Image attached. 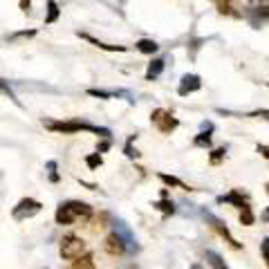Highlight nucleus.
<instances>
[{
	"label": "nucleus",
	"instance_id": "obj_18",
	"mask_svg": "<svg viewBox=\"0 0 269 269\" xmlns=\"http://www.w3.org/2000/svg\"><path fill=\"white\" fill-rule=\"evenodd\" d=\"M72 265H74V269H94V260H92L90 253H83L81 258L72 260Z\"/></svg>",
	"mask_w": 269,
	"mask_h": 269
},
{
	"label": "nucleus",
	"instance_id": "obj_16",
	"mask_svg": "<svg viewBox=\"0 0 269 269\" xmlns=\"http://www.w3.org/2000/svg\"><path fill=\"white\" fill-rule=\"evenodd\" d=\"M153 206H155L157 211H162L164 215H173V213H175V204H173V200H168V193H166V191L162 193V200L155 202Z\"/></svg>",
	"mask_w": 269,
	"mask_h": 269
},
{
	"label": "nucleus",
	"instance_id": "obj_34",
	"mask_svg": "<svg viewBox=\"0 0 269 269\" xmlns=\"http://www.w3.org/2000/svg\"><path fill=\"white\" fill-rule=\"evenodd\" d=\"M265 189H267V195H269V182H267V184H265Z\"/></svg>",
	"mask_w": 269,
	"mask_h": 269
},
{
	"label": "nucleus",
	"instance_id": "obj_24",
	"mask_svg": "<svg viewBox=\"0 0 269 269\" xmlns=\"http://www.w3.org/2000/svg\"><path fill=\"white\" fill-rule=\"evenodd\" d=\"M85 164H88V168H99L101 164H103V160H101L99 153H92V155L85 157Z\"/></svg>",
	"mask_w": 269,
	"mask_h": 269
},
{
	"label": "nucleus",
	"instance_id": "obj_17",
	"mask_svg": "<svg viewBox=\"0 0 269 269\" xmlns=\"http://www.w3.org/2000/svg\"><path fill=\"white\" fill-rule=\"evenodd\" d=\"M160 180L164 182L166 186H177V189H182V191H193L189 184H184V182H182L180 177H175V175H166V173H160Z\"/></svg>",
	"mask_w": 269,
	"mask_h": 269
},
{
	"label": "nucleus",
	"instance_id": "obj_14",
	"mask_svg": "<svg viewBox=\"0 0 269 269\" xmlns=\"http://www.w3.org/2000/svg\"><path fill=\"white\" fill-rule=\"evenodd\" d=\"M134 47H137L142 54H155V52H160V45H157L153 38H139V41L134 43Z\"/></svg>",
	"mask_w": 269,
	"mask_h": 269
},
{
	"label": "nucleus",
	"instance_id": "obj_10",
	"mask_svg": "<svg viewBox=\"0 0 269 269\" xmlns=\"http://www.w3.org/2000/svg\"><path fill=\"white\" fill-rule=\"evenodd\" d=\"M247 16L251 21L253 27H258L260 23H265L269 18V5H260V7H249L247 9Z\"/></svg>",
	"mask_w": 269,
	"mask_h": 269
},
{
	"label": "nucleus",
	"instance_id": "obj_19",
	"mask_svg": "<svg viewBox=\"0 0 269 269\" xmlns=\"http://www.w3.org/2000/svg\"><path fill=\"white\" fill-rule=\"evenodd\" d=\"M47 9H50V14L45 16V25H52V23H56L59 21V14H61V9H59V5L54 3V0H50L47 3Z\"/></svg>",
	"mask_w": 269,
	"mask_h": 269
},
{
	"label": "nucleus",
	"instance_id": "obj_9",
	"mask_svg": "<svg viewBox=\"0 0 269 269\" xmlns=\"http://www.w3.org/2000/svg\"><path fill=\"white\" fill-rule=\"evenodd\" d=\"M218 204H233L235 209H244V206H249V202L247 198H244L240 191H231V193H227V195H220L218 198Z\"/></svg>",
	"mask_w": 269,
	"mask_h": 269
},
{
	"label": "nucleus",
	"instance_id": "obj_11",
	"mask_svg": "<svg viewBox=\"0 0 269 269\" xmlns=\"http://www.w3.org/2000/svg\"><path fill=\"white\" fill-rule=\"evenodd\" d=\"M103 249L110 253V256H123V253H126V247H123V242L114 233H110L108 238H105Z\"/></svg>",
	"mask_w": 269,
	"mask_h": 269
},
{
	"label": "nucleus",
	"instance_id": "obj_29",
	"mask_svg": "<svg viewBox=\"0 0 269 269\" xmlns=\"http://www.w3.org/2000/svg\"><path fill=\"white\" fill-rule=\"evenodd\" d=\"M258 153H260V157H265V160L269 162V146H265V144H258V148H256Z\"/></svg>",
	"mask_w": 269,
	"mask_h": 269
},
{
	"label": "nucleus",
	"instance_id": "obj_12",
	"mask_svg": "<svg viewBox=\"0 0 269 269\" xmlns=\"http://www.w3.org/2000/svg\"><path fill=\"white\" fill-rule=\"evenodd\" d=\"M164 67H166V61L164 59H153L151 63H148V67H146V81L160 79L162 72H164Z\"/></svg>",
	"mask_w": 269,
	"mask_h": 269
},
{
	"label": "nucleus",
	"instance_id": "obj_1",
	"mask_svg": "<svg viewBox=\"0 0 269 269\" xmlns=\"http://www.w3.org/2000/svg\"><path fill=\"white\" fill-rule=\"evenodd\" d=\"M92 218V206L79 200H67L56 209L54 220L56 224H74L79 220H90Z\"/></svg>",
	"mask_w": 269,
	"mask_h": 269
},
{
	"label": "nucleus",
	"instance_id": "obj_21",
	"mask_svg": "<svg viewBox=\"0 0 269 269\" xmlns=\"http://www.w3.org/2000/svg\"><path fill=\"white\" fill-rule=\"evenodd\" d=\"M253 222H256V218H253V213H251V206H244V209H240V224H244V227H251Z\"/></svg>",
	"mask_w": 269,
	"mask_h": 269
},
{
	"label": "nucleus",
	"instance_id": "obj_4",
	"mask_svg": "<svg viewBox=\"0 0 269 269\" xmlns=\"http://www.w3.org/2000/svg\"><path fill=\"white\" fill-rule=\"evenodd\" d=\"M151 121H153V126L157 128L160 132H164V134H171L173 130H175L177 126H180V121H177V117H173L168 110L164 108H157V110H153V114H151Z\"/></svg>",
	"mask_w": 269,
	"mask_h": 269
},
{
	"label": "nucleus",
	"instance_id": "obj_32",
	"mask_svg": "<svg viewBox=\"0 0 269 269\" xmlns=\"http://www.w3.org/2000/svg\"><path fill=\"white\" fill-rule=\"evenodd\" d=\"M23 9H25V12L30 9V0H23Z\"/></svg>",
	"mask_w": 269,
	"mask_h": 269
},
{
	"label": "nucleus",
	"instance_id": "obj_27",
	"mask_svg": "<svg viewBox=\"0 0 269 269\" xmlns=\"http://www.w3.org/2000/svg\"><path fill=\"white\" fill-rule=\"evenodd\" d=\"M134 137H137V134H134ZM134 137H130V139H128V144H126V155H128V157H137V155H139L137 151H132V142H134Z\"/></svg>",
	"mask_w": 269,
	"mask_h": 269
},
{
	"label": "nucleus",
	"instance_id": "obj_26",
	"mask_svg": "<svg viewBox=\"0 0 269 269\" xmlns=\"http://www.w3.org/2000/svg\"><path fill=\"white\" fill-rule=\"evenodd\" d=\"M47 168H50V180L59 182V173H56V162H47Z\"/></svg>",
	"mask_w": 269,
	"mask_h": 269
},
{
	"label": "nucleus",
	"instance_id": "obj_31",
	"mask_svg": "<svg viewBox=\"0 0 269 269\" xmlns=\"http://www.w3.org/2000/svg\"><path fill=\"white\" fill-rule=\"evenodd\" d=\"M260 218H262V220H265V222H269V206H267V209H265V211H262V215H260Z\"/></svg>",
	"mask_w": 269,
	"mask_h": 269
},
{
	"label": "nucleus",
	"instance_id": "obj_5",
	"mask_svg": "<svg viewBox=\"0 0 269 269\" xmlns=\"http://www.w3.org/2000/svg\"><path fill=\"white\" fill-rule=\"evenodd\" d=\"M41 209H43V204H41L38 200H34V198H23L16 206H14L12 215H14V220H16V222H23V220H30V218H34L36 213H41Z\"/></svg>",
	"mask_w": 269,
	"mask_h": 269
},
{
	"label": "nucleus",
	"instance_id": "obj_23",
	"mask_svg": "<svg viewBox=\"0 0 269 269\" xmlns=\"http://www.w3.org/2000/svg\"><path fill=\"white\" fill-rule=\"evenodd\" d=\"M90 97H99V99H112V97H119L123 92H105V90H88Z\"/></svg>",
	"mask_w": 269,
	"mask_h": 269
},
{
	"label": "nucleus",
	"instance_id": "obj_15",
	"mask_svg": "<svg viewBox=\"0 0 269 269\" xmlns=\"http://www.w3.org/2000/svg\"><path fill=\"white\" fill-rule=\"evenodd\" d=\"M81 38H85V41H90L94 47H99V50H105V52H126V47L123 45H108V43H101L97 38H92L90 34H79Z\"/></svg>",
	"mask_w": 269,
	"mask_h": 269
},
{
	"label": "nucleus",
	"instance_id": "obj_6",
	"mask_svg": "<svg viewBox=\"0 0 269 269\" xmlns=\"http://www.w3.org/2000/svg\"><path fill=\"white\" fill-rule=\"evenodd\" d=\"M202 215H204V220H206V222H209L211 227L215 229V231H218L220 235H222V238L227 240V242L231 244L233 249H240V247H242V244H240L238 240H235L233 235H231V231H229V227H227V224H224V222H222V220H220V218H215V215L211 213V211H202Z\"/></svg>",
	"mask_w": 269,
	"mask_h": 269
},
{
	"label": "nucleus",
	"instance_id": "obj_33",
	"mask_svg": "<svg viewBox=\"0 0 269 269\" xmlns=\"http://www.w3.org/2000/svg\"><path fill=\"white\" fill-rule=\"evenodd\" d=\"M191 269H202V265H198V262H195V265H191Z\"/></svg>",
	"mask_w": 269,
	"mask_h": 269
},
{
	"label": "nucleus",
	"instance_id": "obj_3",
	"mask_svg": "<svg viewBox=\"0 0 269 269\" xmlns=\"http://www.w3.org/2000/svg\"><path fill=\"white\" fill-rule=\"evenodd\" d=\"M83 253H88V247H85V240H81L79 235H65L61 240V258L65 260H76Z\"/></svg>",
	"mask_w": 269,
	"mask_h": 269
},
{
	"label": "nucleus",
	"instance_id": "obj_20",
	"mask_svg": "<svg viewBox=\"0 0 269 269\" xmlns=\"http://www.w3.org/2000/svg\"><path fill=\"white\" fill-rule=\"evenodd\" d=\"M193 146L195 148H211V132H198L193 139Z\"/></svg>",
	"mask_w": 269,
	"mask_h": 269
},
{
	"label": "nucleus",
	"instance_id": "obj_2",
	"mask_svg": "<svg viewBox=\"0 0 269 269\" xmlns=\"http://www.w3.org/2000/svg\"><path fill=\"white\" fill-rule=\"evenodd\" d=\"M45 128L54 132H63V134H74L79 130H90V132H97L99 137H110L108 128H97V126H90L85 121H79V119H72V121H43Z\"/></svg>",
	"mask_w": 269,
	"mask_h": 269
},
{
	"label": "nucleus",
	"instance_id": "obj_22",
	"mask_svg": "<svg viewBox=\"0 0 269 269\" xmlns=\"http://www.w3.org/2000/svg\"><path fill=\"white\" fill-rule=\"evenodd\" d=\"M224 155H227V148H215V151H211L209 162L211 164H220V162L224 160Z\"/></svg>",
	"mask_w": 269,
	"mask_h": 269
},
{
	"label": "nucleus",
	"instance_id": "obj_28",
	"mask_svg": "<svg viewBox=\"0 0 269 269\" xmlns=\"http://www.w3.org/2000/svg\"><path fill=\"white\" fill-rule=\"evenodd\" d=\"M247 117H260V119H269V110H253Z\"/></svg>",
	"mask_w": 269,
	"mask_h": 269
},
{
	"label": "nucleus",
	"instance_id": "obj_25",
	"mask_svg": "<svg viewBox=\"0 0 269 269\" xmlns=\"http://www.w3.org/2000/svg\"><path fill=\"white\" fill-rule=\"evenodd\" d=\"M260 253H262V260H265L267 269H269V235H267V238H262V242H260Z\"/></svg>",
	"mask_w": 269,
	"mask_h": 269
},
{
	"label": "nucleus",
	"instance_id": "obj_13",
	"mask_svg": "<svg viewBox=\"0 0 269 269\" xmlns=\"http://www.w3.org/2000/svg\"><path fill=\"white\" fill-rule=\"evenodd\" d=\"M204 258H206V262L211 265V269H229V265L224 262V258L220 256L218 251H213V249H206Z\"/></svg>",
	"mask_w": 269,
	"mask_h": 269
},
{
	"label": "nucleus",
	"instance_id": "obj_8",
	"mask_svg": "<svg viewBox=\"0 0 269 269\" xmlns=\"http://www.w3.org/2000/svg\"><path fill=\"white\" fill-rule=\"evenodd\" d=\"M202 88V79L198 74H184L180 79V85H177V94L180 97H189V94L198 92Z\"/></svg>",
	"mask_w": 269,
	"mask_h": 269
},
{
	"label": "nucleus",
	"instance_id": "obj_30",
	"mask_svg": "<svg viewBox=\"0 0 269 269\" xmlns=\"http://www.w3.org/2000/svg\"><path fill=\"white\" fill-rule=\"evenodd\" d=\"M108 148H110V142H103V144H101V146L97 148V153H103V151H108Z\"/></svg>",
	"mask_w": 269,
	"mask_h": 269
},
{
	"label": "nucleus",
	"instance_id": "obj_7",
	"mask_svg": "<svg viewBox=\"0 0 269 269\" xmlns=\"http://www.w3.org/2000/svg\"><path fill=\"white\" fill-rule=\"evenodd\" d=\"M114 235H117L119 240L123 242V247H126V253H134L137 251V242H134V235H132V231L126 227V222H121V220H117L114 222V231H112Z\"/></svg>",
	"mask_w": 269,
	"mask_h": 269
}]
</instances>
